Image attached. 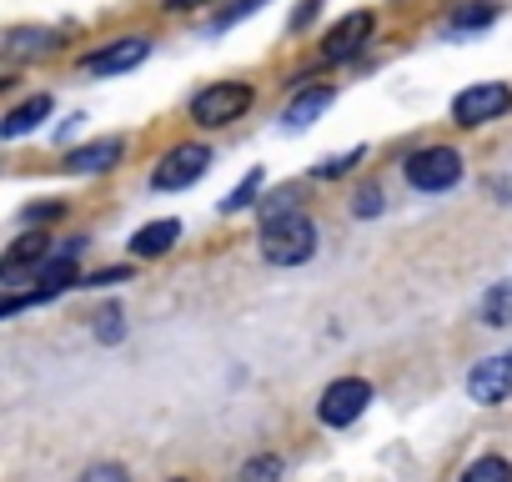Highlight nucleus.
<instances>
[{
  "label": "nucleus",
  "instance_id": "nucleus-1",
  "mask_svg": "<svg viewBox=\"0 0 512 482\" xmlns=\"http://www.w3.org/2000/svg\"><path fill=\"white\" fill-rule=\"evenodd\" d=\"M317 252V226L292 206V211H282V216H272V221H262V257L267 262H277V267H297V262H307Z\"/></svg>",
  "mask_w": 512,
  "mask_h": 482
},
{
  "label": "nucleus",
  "instance_id": "nucleus-2",
  "mask_svg": "<svg viewBox=\"0 0 512 482\" xmlns=\"http://www.w3.org/2000/svg\"><path fill=\"white\" fill-rule=\"evenodd\" d=\"M246 106H251V86L246 81H211L206 91L191 96V121L196 126H231Z\"/></svg>",
  "mask_w": 512,
  "mask_h": 482
},
{
  "label": "nucleus",
  "instance_id": "nucleus-3",
  "mask_svg": "<svg viewBox=\"0 0 512 482\" xmlns=\"http://www.w3.org/2000/svg\"><path fill=\"white\" fill-rule=\"evenodd\" d=\"M512 111V91L502 81H482V86H467L457 101H452V121L457 126H487L497 116Z\"/></svg>",
  "mask_w": 512,
  "mask_h": 482
},
{
  "label": "nucleus",
  "instance_id": "nucleus-4",
  "mask_svg": "<svg viewBox=\"0 0 512 482\" xmlns=\"http://www.w3.org/2000/svg\"><path fill=\"white\" fill-rule=\"evenodd\" d=\"M206 166H211V151H206V146H196V141H186V146H171V151L156 161V171H151V186H156V191H181V186L201 181V176H206Z\"/></svg>",
  "mask_w": 512,
  "mask_h": 482
},
{
  "label": "nucleus",
  "instance_id": "nucleus-5",
  "mask_svg": "<svg viewBox=\"0 0 512 482\" xmlns=\"http://www.w3.org/2000/svg\"><path fill=\"white\" fill-rule=\"evenodd\" d=\"M367 402H372V382H362V377H337V382L322 392L317 417H322L327 427H352V422L367 412Z\"/></svg>",
  "mask_w": 512,
  "mask_h": 482
},
{
  "label": "nucleus",
  "instance_id": "nucleus-6",
  "mask_svg": "<svg viewBox=\"0 0 512 482\" xmlns=\"http://www.w3.org/2000/svg\"><path fill=\"white\" fill-rule=\"evenodd\" d=\"M407 181L417 191H447V186L462 181V156L452 146H427L407 161Z\"/></svg>",
  "mask_w": 512,
  "mask_h": 482
},
{
  "label": "nucleus",
  "instance_id": "nucleus-7",
  "mask_svg": "<svg viewBox=\"0 0 512 482\" xmlns=\"http://www.w3.org/2000/svg\"><path fill=\"white\" fill-rule=\"evenodd\" d=\"M372 11H352V16H342L332 31H327V41H322V61L327 66H337V61H352L362 46H367V36H372Z\"/></svg>",
  "mask_w": 512,
  "mask_h": 482
},
{
  "label": "nucleus",
  "instance_id": "nucleus-8",
  "mask_svg": "<svg viewBox=\"0 0 512 482\" xmlns=\"http://www.w3.org/2000/svg\"><path fill=\"white\" fill-rule=\"evenodd\" d=\"M146 56H151V41H146V36H126V41H116V46H106V51H91V56L81 61V71H86V76H121V71L141 66Z\"/></svg>",
  "mask_w": 512,
  "mask_h": 482
},
{
  "label": "nucleus",
  "instance_id": "nucleus-9",
  "mask_svg": "<svg viewBox=\"0 0 512 482\" xmlns=\"http://www.w3.org/2000/svg\"><path fill=\"white\" fill-rule=\"evenodd\" d=\"M467 392H472V402H482V407L512 397V357H487V362H477V367L467 372Z\"/></svg>",
  "mask_w": 512,
  "mask_h": 482
},
{
  "label": "nucleus",
  "instance_id": "nucleus-10",
  "mask_svg": "<svg viewBox=\"0 0 512 482\" xmlns=\"http://www.w3.org/2000/svg\"><path fill=\"white\" fill-rule=\"evenodd\" d=\"M121 156H126V141H121V136H101V141L76 146V151L66 156V171H76V176H96V171H111Z\"/></svg>",
  "mask_w": 512,
  "mask_h": 482
},
{
  "label": "nucleus",
  "instance_id": "nucleus-11",
  "mask_svg": "<svg viewBox=\"0 0 512 482\" xmlns=\"http://www.w3.org/2000/svg\"><path fill=\"white\" fill-rule=\"evenodd\" d=\"M337 101V91L332 86H312V91H302L287 111H282V121H287V131H307L312 121H322V111Z\"/></svg>",
  "mask_w": 512,
  "mask_h": 482
},
{
  "label": "nucleus",
  "instance_id": "nucleus-12",
  "mask_svg": "<svg viewBox=\"0 0 512 482\" xmlns=\"http://www.w3.org/2000/svg\"><path fill=\"white\" fill-rule=\"evenodd\" d=\"M176 236H181V221H176V216L151 221V226H141V231L131 236V257H161V252L176 247Z\"/></svg>",
  "mask_w": 512,
  "mask_h": 482
},
{
  "label": "nucleus",
  "instance_id": "nucleus-13",
  "mask_svg": "<svg viewBox=\"0 0 512 482\" xmlns=\"http://www.w3.org/2000/svg\"><path fill=\"white\" fill-rule=\"evenodd\" d=\"M51 116V96L41 91V96H31V101H21L6 121H0V136H6V141H16V136H26V131H36L41 121Z\"/></svg>",
  "mask_w": 512,
  "mask_h": 482
},
{
  "label": "nucleus",
  "instance_id": "nucleus-14",
  "mask_svg": "<svg viewBox=\"0 0 512 482\" xmlns=\"http://www.w3.org/2000/svg\"><path fill=\"white\" fill-rule=\"evenodd\" d=\"M41 267V262H51V236H21L16 247L6 252V262H0V272H6V282L11 277H21V267Z\"/></svg>",
  "mask_w": 512,
  "mask_h": 482
},
{
  "label": "nucleus",
  "instance_id": "nucleus-15",
  "mask_svg": "<svg viewBox=\"0 0 512 482\" xmlns=\"http://www.w3.org/2000/svg\"><path fill=\"white\" fill-rule=\"evenodd\" d=\"M497 21V11L492 6H482V0H477V6H457L447 21H442V31L452 36V41H462V36H472V31H487Z\"/></svg>",
  "mask_w": 512,
  "mask_h": 482
},
{
  "label": "nucleus",
  "instance_id": "nucleus-16",
  "mask_svg": "<svg viewBox=\"0 0 512 482\" xmlns=\"http://www.w3.org/2000/svg\"><path fill=\"white\" fill-rule=\"evenodd\" d=\"M56 46H61V36L46 31V26H16L11 41H6L11 56H46V51H56Z\"/></svg>",
  "mask_w": 512,
  "mask_h": 482
},
{
  "label": "nucleus",
  "instance_id": "nucleus-17",
  "mask_svg": "<svg viewBox=\"0 0 512 482\" xmlns=\"http://www.w3.org/2000/svg\"><path fill=\"white\" fill-rule=\"evenodd\" d=\"M482 322H487V327H507V322H512V282H497V287L482 297Z\"/></svg>",
  "mask_w": 512,
  "mask_h": 482
},
{
  "label": "nucleus",
  "instance_id": "nucleus-18",
  "mask_svg": "<svg viewBox=\"0 0 512 482\" xmlns=\"http://www.w3.org/2000/svg\"><path fill=\"white\" fill-rule=\"evenodd\" d=\"M236 482H282V457L262 452V457H251V462H241Z\"/></svg>",
  "mask_w": 512,
  "mask_h": 482
},
{
  "label": "nucleus",
  "instance_id": "nucleus-19",
  "mask_svg": "<svg viewBox=\"0 0 512 482\" xmlns=\"http://www.w3.org/2000/svg\"><path fill=\"white\" fill-rule=\"evenodd\" d=\"M462 482H512V462L507 457H477L462 472Z\"/></svg>",
  "mask_w": 512,
  "mask_h": 482
},
{
  "label": "nucleus",
  "instance_id": "nucleus-20",
  "mask_svg": "<svg viewBox=\"0 0 512 482\" xmlns=\"http://www.w3.org/2000/svg\"><path fill=\"white\" fill-rule=\"evenodd\" d=\"M256 191H262V171H251V176H246V181H241L236 191H226V196H221V211H226V216L246 211V206L256 201Z\"/></svg>",
  "mask_w": 512,
  "mask_h": 482
},
{
  "label": "nucleus",
  "instance_id": "nucleus-21",
  "mask_svg": "<svg viewBox=\"0 0 512 482\" xmlns=\"http://www.w3.org/2000/svg\"><path fill=\"white\" fill-rule=\"evenodd\" d=\"M262 6H267V0H241V6H231V11H221V16L211 21V31H231L236 21H246L251 11H262Z\"/></svg>",
  "mask_w": 512,
  "mask_h": 482
},
{
  "label": "nucleus",
  "instance_id": "nucleus-22",
  "mask_svg": "<svg viewBox=\"0 0 512 482\" xmlns=\"http://www.w3.org/2000/svg\"><path fill=\"white\" fill-rule=\"evenodd\" d=\"M96 337H101V342H116V337H126V317H121L116 307H106V312L96 317Z\"/></svg>",
  "mask_w": 512,
  "mask_h": 482
},
{
  "label": "nucleus",
  "instance_id": "nucleus-23",
  "mask_svg": "<svg viewBox=\"0 0 512 482\" xmlns=\"http://www.w3.org/2000/svg\"><path fill=\"white\" fill-rule=\"evenodd\" d=\"M362 156H367V146H357V151H342V156L322 161V166H317V176H342V171H352V166H357Z\"/></svg>",
  "mask_w": 512,
  "mask_h": 482
},
{
  "label": "nucleus",
  "instance_id": "nucleus-24",
  "mask_svg": "<svg viewBox=\"0 0 512 482\" xmlns=\"http://www.w3.org/2000/svg\"><path fill=\"white\" fill-rule=\"evenodd\" d=\"M81 482H131V477H126V467H116V462H96V467L81 472Z\"/></svg>",
  "mask_w": 512,
  "mask_h": 482
},
{
  "label": "nucleus",
  "instance_id": "nucleus-25",
  "mask_svg": "<svg viewBox=\"0 0 512 482\" xmlns=\"http://www.w3.org/2000/svg\"><path fill=\"white\" fill-rule=\"evenodd\" d=\"M352 211H357V216H377V211H382V191H377V186H367V191H357V201H352Z\"/></svg>",
  "mask_w": 512,
  "mask_h": 482
},
{
  "label": "nucleus",
  "instance_id": "nucleus-26",
  "mask_svg": "<svg viewBox=\"0 0 512 482\" xmlns=\"http://www.w3.org/2000/svg\"><path fill=\"white\" fill-rule=\"evenodd\" d=\"M317 11H322V0H302L297 16H292V31H307V26L317 21Z\"/></svg>",
  "mask_w": 512,
  "mask_h": 482
},
{
  "label": "nucleus",
  "instance_id": "nucleus-27",
  "mask_svg": "<svg viewBox=\"0 0 512 482\" xmlns=\"http://www.w3.org/2000/svg\"><path fill=\"white\" fill-rule=\"evenodd\" d=\"M111 282H131V272H126V267H121V272L111 267V272H96V277H86L81 287H111Z\"/></svg>",
  "mask_w": 512,
  "mask_h": 482
},
{
  "label": "nucleus",
  "instance_id": "nucleus-28",
  "mask_svg": "<svg viewBox=\"0 0 512 482\" xmlns=\"http://www.w3.org/2000/svg\"><path fill=\"white\" fill-rule=\"evenodd\" d=\"M56 211H61V206H56V201H51V206H31V211H26V221H51V216H56Z\"/></svg>",
  "mask_w": 512,
  "mask_h": 482
},
{
  "label": "nucleus",
  "instance_id": "nucleus-29",
  "mask_svg": "<svg viewBox=\"0 0 512 482\" xmlns=\"http://www.w3.org/2000/svg\"><path fill=\"white\" fill-rule=\"evenodd\" d=\"M171 11H191V6H201V0H166Z\"/></svg>",
  "mask_w": 512,
  "mask_h": 482
},
{
  "label": "nucleus",
  "instance_id": "nucleus-30",
  "mask_svg": "<svg viewBox=\"0 0 512 482\" xmlns=\"http://www.w3.org/2000/svg\"><path fill=\"white\" fill-rule=\"evenodd\" d=\"M176 482H181V477H176Z\"/></svg>",
  "mask_w": 512,
  "mask_h": 482
}]
</instances>
